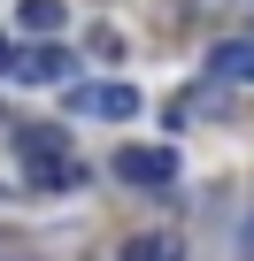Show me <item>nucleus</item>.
<instances>
[{
  "label": "nucleus",
  "mask_w": 254,
  "mask_h": 261,
  "mask_svg": "<svg viewBox=\"0 0 254 261\" xmlns=\"http://www.w3.org/2000/svg\"><path fill=\"white\" fill-rule=\"evenodd\" d=\"M24 23H31V31H54L62 8H54V0H24Z\"/></svg>",
  "instance_id": "0eeeda50"
},
{
  "label": "nucleus",
  "mask_w": 254,
  "mask_h": 261,
  "mask_svg": "<svg viewBox=\"0 0 254 261\" xmlns=\"http://www.w3.org/2000/svg\"><path fill=\"white\" fill-rule=\"evenodd\" d=\"M116 177L139 192H162L177 185V146H116Z\"/></svg>",
  "instance_id": "f257e3e1"
},
{
  "label": "nucleus",
  "mask_w": 254,
  "mask_h": 261,
  "mask_svg": "<svg viewBox=\"0 0 254 261\" xmlns=\"http://www.w3.org/2000/svg\"><path fill=\"white\" fill-rule=\"evenodd\" d=\"M239 261H254V223H246V238H239Z\"/></svg>",
  "instance_id": "6e6552de"
},
{
  "label": "nucleus",
  "mask_w": 254,
  "mask_h": 261,
  "mask_svg": "<svg viewBox=\"0 0 254 261\" xmlns=\"http://www.w3.org/2000/svg\"><path fill=\"white\" fill-rule=\"evenodd\" d=\"M116 261H185V238L177 230H139V238H123Z\"/></svg>",
  "instance_id": "423d86ee"
},
{
  "label": "nucleus",
  "mask_w": 254,
  "mask_h": 261,
  "mask_svg": "<svg viewBox=\"0 0 254 261\" xmlns=\"http://www.w3.org/2000/svg\"><path fill=\"white\" fill-rule=\"evenodd\" d=\"M0 69H16V54H8V46H0Z\"/></svg>",
  "instance_id": "1a4fd4ad"
},
{
  "label": "nucleus",
  "mask_w": 254,
  "mask_h": 261,
  "mask_svg": "<svg viewBox=\"0 0 254 261\" xmlns=\"http://www.w3.org/2000/svg\"><path fill=\"white\" fill-rule=\"evenodd\" d=\"M70 108L93 115V123H131V115H139V92H131V85H116V77H100V85H77Z\"/></svg>",
  "instance_id": "f03ea898"
},
{
  "label": "nucleus",
  "mask_w": 254,
  "mask_h": 261,
  "mask_svg": "<svg viewBox=\"0 0 254 261\" xmlns=\"http://www.w3.org/2000/svg\"><path fill=\"white\" fill-rule=\"evenodd\" d=\"M208 77L216 85H254V39H223L208 54Z\"/></svg>",
  "instance_id": "39448f33"
},
{
  "label": "nucleus",
  "mask_w": 254,
  "mask_h": 261,
  "mask_svg": "<svg viewBox=\"0 0 254 261\" xmlns=\"http://www.w3.org/2000/svg\"><path fill=\"white\" fill-rule=\"evenodd\" d=\"M16 77H24V85H70L77 62H70L62 46H31V54H16Z\"/></svg>",
  "instance_id": "20e7f679"
},
{
  "label": "nucleus",
  "mask_w": 254,
  "mask_h": 261,
  "mask_svg": "<svg viewBox=\"0 0 254 261\" xmlns=\"http://www.w3.org/2000/svg\"><path fill=\"white\" fill-rule=\"evenodd\" d=\"M62 146H70L62 130H24V162H31V177H39V185H77V177H85Z\"/></svg>",
  "instance_id": "7ed1b4c3"
}]
</instances>
